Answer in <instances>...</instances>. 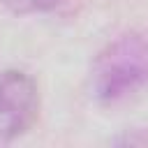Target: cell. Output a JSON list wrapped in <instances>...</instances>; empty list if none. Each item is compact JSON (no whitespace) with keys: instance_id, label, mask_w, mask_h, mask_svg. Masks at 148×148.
I'll list each match as a JSON object with an SVG mask.
<instances>
[{"instance_id":"6da1fadb","label":"cell","mask_w":148,"mask_h":148,"mask_svg":"<svg viewBox=\"0 0 148 148\" xmlns=\"http://www.w3.org/2000/svg\"><path fill=\"white\" fill-rule=\"evenodd\" d=\"M148 83V37L127 32L113 39L92 62L90 88L97 102L116 104Z\"/></svg>"},{"instance_id":"277c9868","label":"cell","mask_w":148,"mask_h":148,"mask_svg":"<svg viewBox=\"0 0 148 148\" xmlns=\"http://www.w3.org/2000/svg\"><path fill=\"white\" fill-rule=\"evenodd\" d=\"M120 143H148V134L146 136H125V139H120Z\"/></svg>"},{"instance_id":"7a4b0ae2","label":"cell","mask_w":148,"mask_h":148,"mask_svg":"<svg viewBox=\"0 0 148 148\" xmlns=\"http://www.w3.org/2000/svg\"><path fill=\"white\" fill-rule=\"evenodd\" d=\"M39 92L30 74L7 69L0 74V139L23 136L37 120Z\"/></svg>"},{"instance_id":"3957f363","label":"cell","mask_w":148,"mask_h":148,"mask_svg":"<svg viewBox=\"0 0 148 148\" xmlns=\"http://www.w3.org/2000/svg\"><path fill=\"white\" fill-rule=\"evenodd\" d=\"M65 0H2V5L12 14H39V12H51L60 7Z\"/></svg>"}]
</instances>
